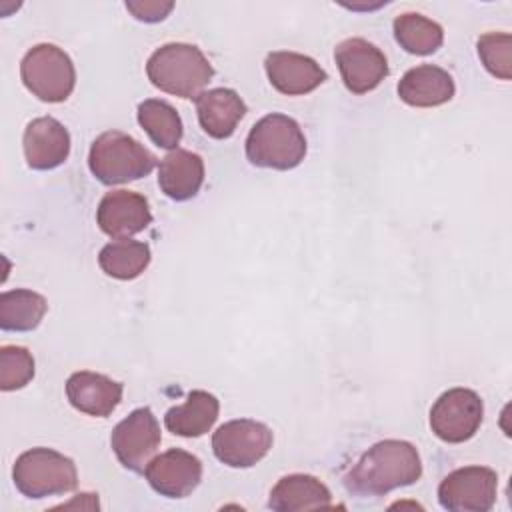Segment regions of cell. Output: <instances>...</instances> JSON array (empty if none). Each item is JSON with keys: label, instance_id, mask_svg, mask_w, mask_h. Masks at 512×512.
Segmentation results:
<instances>
[{"label": "cell", "instance_id": "7a4b0ae2", "mask_svg": "<svg viewBox=\"0 0 512 512\" xmlns=\"http://www.w3.org/2000/svg\"><path fill=\"white\" fill-rule=\"evenodd\" d=\"M146 74L162 92L196 100L212 80L214 68L198 46L170 42L152 52L146 62Z\"/></svg>", "mask_w": 512, "mask_h": 512}, {"label": "cell", "instance_id": "8992f818", "mask_svg": "<svg viewBox=\"0 0 512 512\" xmlns=\"http://www.w3.org/2000/svg\"><path fill=\"white\" fill-rule=\"evenodd\" d=\"M24 86L42 102H64L76 84L70 56L54 44H36L20 62Z\"/></svg>", "mask_w": 512, "mask_h": 512}, {"label": "cell", "instance_id": "9c48e42d", "mask_svg": "<svg viewBox=\"0 0 512 512\" xmlns=\"http://www.w3.org/2000/svg\"><path fill=\"white\" fill-rule=\"evenodd\" d=\"M272 430L256 420L238 418L222 424L212 436L214 456L230 468H250L272 448Z\"/></svg>", "mask_w": 512, "mask_h": 512}, {"label": "cell", "instance_id": "8fae6325", "mask_svg": "<svg viewBox=\"0 0 512 512\" xmlns=\"http://www.w3.org/2000/svg\"><path fill=\"white\" fill-rule=\"evenodd\" d=\"M344 86L352 94H366L380 86L388 76V60L384 52L364 38H346L334 48Z\"/></svg>", "mask_w": 512, "mask_h": 512}, {"label": "cell", "instance_id": "e0dca14e", "mask_svg": "<svg viewBox=\"0 0 512 512\" xmlns=\"http://www.w3.org/2000/svg\"><path fill=\"white\" fill-rule=\"evenodd\" d=\"M396 90L400 100L408 106L432 108L450 102L456 86L444 68L434 64H420L404 72Z\"/></svg>", "mask_w": 512, "mask_h": 512}, {"label": "cell", "instance_id": "5b68a950", "mask_svg": "<svg viewBox=\"0 0 512 512\" xmlns=\"http://www.w3.org/2000/svg\"><path fill=\"white\" fill-rule=\"evenodd\" d=\"M12 480L22 496L40 500L72 492L78 484V472L68 456L40 446L16 458Z\"/></svg>", "mask_w": 512, "mask_h": 512}, {"label": "cell", "instance_id": "83f0119b", "mask_svg": "<svg viewBox=\"0 0 512 512\" xmlns=\"http://www.w3.org/2000/svg\"><path fill=\"white\" fill-rule=\"evenodd\" d=\"M174 8V2H160V0H128L126 10L142 22H160L164 20Z\"/></svg>", "mask_w": 512, "mask_h": 512}, {"label": "cell", "instance_id": "5bb4252c", "mask_svg": "<svg viewBox=\"0 0 512 512\" xmlns=\"http://www.w3.org/2000/svg\"><path fill=\"white\" fill-rule=\"evenodd\" d=\"M264 68L270 84L286 96L308 94L328 78L326 70L314 58L290 50L270 52Z\"/></svg>", "mask_w": 512, "mask_h": 512}, {"label": "cell", "instance_id": "52a82bcc", "mask_svg": "<svg viewBox=\"0 0 512 512\" xmlns=\"http://www.w3.org/2000/svg\"><path fill=\"white\" fill-rule=\"evenodd\" d=\"M482 418V398L470 388H450L430 408V428L448 444L470 440L478 432Z\"/></svg>", "mask_w": 512, "mask_h": 512}, {"label": "cell", "instance_id": "277c9868", "mask_svg": "<svg viewBox=\"0 0 512 512\" xmlns=\"http://www.w3.org/2000/svg\"><path fill=\"white\" fill-rule=\"evenodd\" d=\"M306 156V138L300 124L286 114H268L248 132L246 158L258 168L292 170Z\"/></svg>", "mask_w": 512, "mask_h": 512}, {"label": "cell", "instance_id": "ac0fdd59", "mask_svg": "<svg viewBox=\"0 0 512 512\" xmlns=\"http://www.w3.org/2000/svg\"><path fill=\"white\" fill-rule=\"evenodd\" d=\"M200 128L216 140L230 138L246 114V104L232 88H212L196 98Z\"/></svg>", "mask_w": 512, "mask_h": 512}, {"label": "cell", "instance_id": "d4e9b609", "mask_svg": "<svg viewBox=\"0 0 512 512\" xmlns=\"http://www.w3.org/2000/svg\"><path fill=\"white\" fill-rule=\"evenodd\" d=\"M392 28L396 42L408 54L428 56L436 52L444 42L442 26L418 12H404L396 16Z\"/></svg>", "mask_w": 512, "mask_h": 512}, {"label": "cell", "instance_id": "4fadbf2b", "mask_svg": "<svg viewBox=\"0 0 512 512\" xmlns=\"http://www.w3.org/2000/svg\"><path fill=\"white\" fill-rule=\"evenodd\" d=\"M152 222L148 200L132 190L106 192L96 210V224L110 238H130Z\"/></svg>", "mask_w": 512, "mask_h": 512}, {"label": "cell", "instance_id": "7c38bea8", "mask_svg": "<svg viewBox=\"0 0 512 512\" xmlns=\"http://www.w3.org/2000/svg\"><path fill=\"white\" fill-rule=\"evenodd\" d=\"M144 474L160 496L186 498L202 480V462L182 448H170L152 458Z\"/></svg>", "mask_w": 512, "mask_h": 512}, {"label": "cell", "instance_id": "ffe728a7", "mask_svg": "<svg viewBox=\"0 0 512 512\" xmlns=\"http://www.w3.org/2000/svg\"><path fill=\"white\" fill-rule=\"evenodd\" d=\"M332 494L324 482L310 474H288L270 490L268 508L276 512H300L330 508Z\"/></svg>", "mask_w": 512, "mask_h": 512}, {"label": "cell", "instance_id": "44dd1931", "mask_svg": "<svg viewBox=\"0 0 512 512\" xmlns=\"http://www.w3.org/2000/svg\"><path fill=\"white\" fill-rule=\"evenodd\" d=\"M218 398L206 390H192L186 402L172 406L164 414V426L182 438H198L206 434L218 420Z\"/></svg>", "mask_w": 512, "mask_h": 512}, {"label": "cell", "instance_id": "30bf717a", "mask_svg": "<svg viewBox=\"0 0 512 512\" xmlns=\"http://www.w3.org/2000/svg\"><path fill=\"white\" fill-rule=\"evenodd\" d=\"M498 476L486 466H464L438 486V502L450 512H488L496 502Z\"/></svg>", "mask_w": 512, "mask_h": 512}, {"label": "cell", "instance_id": "d6986e66", "mask_svg": "<svg viewBox=\"0 0 512 512\" xmlns=\"http://www.w3.org/2000/svg\"><path fill=\"white\" fill-rule=\"evenodd\" d=\"M204 184V160L190 150L168 152L158 166L160 190L176 202L194 198Z\"/></svg>", "mask_w": 512, "mask_h": 512}, {"label": "cell", "instance_id": "484cf974", "mask_svg": "<svg viewBox=\"0 0 512 512\" xmlns=\"http://www.w3.org/2000/svg\"><path fill=\"white\" fill-rule=\"evenodd\" d=\"M34 378V358L22 346L0 348V388L20 390Z\"/></svg>", "mask_w": 512, "mask_h": 512}, {"label": "cell", "instance_id": "ba28073f", "mask_svg": "<svg viewBox=\"0 0 512 512\" xmlns=\"http://www.w3.org/2000/svg\"><path fill=\"white\" fill-rule=\"evenodd\" d=\"M160 424L150 408L132 410L118 422L110 436V446L118 462L136 474H142L160 446Z\"/></svg>", "mask_w": 512, "mask_h": 512}, {"label": "cell", "instance_id": "2e32d148", "mask_svg": "<svg viewBox=\"0 0 512 512\" xmlns=\"http://www.w3.org/2000/svg\"><path fill=\"white\" fill-rule=\"evenodd\" d=\"M122 392H124V386L120 382L90 370L74 372L66 380L68 402L76 410L96 418L110 416L120 404Z\"/></svg>", "mask_w": 512, "mask_h": 512}, {"label": "cell", "instance_id": "cb8c5ba5", "mask_svg": "<svg viewBox=\"0 0 512 512\" xmlns=\"http://www.w3.org/2000/svg\"><path fill=\"white\" fill-rule=\"evenodd\" d=\"M138 124L158 148L166 150H176L184 134L182 118L176 108L158 98H148L138 104Z\"/></svg>", "mask_w": 512, "mask_h": 512}, {"label": "cell", "instance_id": "7402d4cb", "mask_svg": "<svg viewBox=\"0 0 512 512\" xmlns=\"http://www.w3.org/2000/svg\"><path fill=\"white\" fill-rule=\"evenodd\" d=\"M46 308V298L34 290H6L0 294V328L6 332H30L38 328Z\"/></svg>", "mask_w": 512, "mask_h": 512}, {"label": "cell", "instance_id": "9a60e30c", "mask_svg": "<svg viewBox=\"0 0 512 512\" xmlns=\"http://www.w3.org/2000/svg\"><path fill=\"white\" fill-rule=\"evenodd\" d=\"M22 146L26 164L32 170H54L70 154V134L56 118L40 116L24 128Z\"/></svg>", "mask_w": 512, "mask_h": 512}, {"label": "cell", "instance_id": "6da1fadb", "mask_svg": "<svg viewBox=\"0 0 512 512\" xmlns=\"http://www.w3.org/2000/svg\"><path fill=\"white\" fill-rule=\"evenodd\" d=\"M422 476V460L406 440H382L370 446L346 472L344 486L356 496H384Z\"/></svg>", "mask_w": 512, "mask_h": 512}, {"label": "cell", "instance_id": "3957f363", "mask_svg": "<svg viewBox=\"0 0 512 512\" xmlns=\"http://www.w3.org/2000/svg\"><path fill=\"white\" fill-rule=\"evenodd\" d=\"M156 166V156L120 130L102 132L90 146L88 168L92 176L106 184H124L148 176Z\"/></svg>", "mask_w": 512, "mask_h": 512}, {"label": "cell", "instance_id": "4316f807", "mask_svg": "<svg viewBox=\"0 0 512 512\" xmlns=\"http://www.w3.org/2000/svg\"><path fill=\"white\" fill-rule=\"evenodd\" d=\"M478 56L484 68L502 80H510L512 76V36L500 32H488L478 38Z\"/></svg>", "mask_w": 512, "mask_h": 512}, {"label": "cell", "instance_id": "603a6c76", "mask_svg": "<svg viewBox=\"0 0 512 512\" xmlns=\"http://www.w3.org/2000/svg\"><path fill=\"white\" fill-rule=\"evenodd\" d=\"M98 264L104 274L116 280H134L150 264V246L132 238L112 240L100 250Z\"/></svg>", "mask_w": 512, "mask_h": 512}]
</instances>
